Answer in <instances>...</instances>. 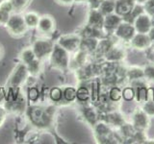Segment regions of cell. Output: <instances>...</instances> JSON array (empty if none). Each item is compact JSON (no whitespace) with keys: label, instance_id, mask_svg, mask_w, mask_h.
I'll return each instance as SVG.
<instances>
[{"label":"cell","instance_id":"cell-1","mask_svg":"<svg viewBox=\"0 0 154 144\" xmlns=\"http://www.w3.org/2000/svg\"><path fill=\"white\" fill-rule=\"evenodd\" d=\"M54 106L31 105L25 110L28 123L38 130H46L52 126L54 119Z\"/></svg>","mask_w":154,"mask_h":144},{"label":"cell","instance_id":"cell-2","mask_svg":"<svg viewBox=\"0 0 154 144\" xmlns=\"http://www.w3.org/2000/svg\"><path fill=\"white\" fill-rule=\"evenodd\" d=\"M49 62L53 68L58 70H65L69 67L70 58L69 52H67L58 43H55L53 50L49 56Z\"/></svg>","mask_w":154,"mask_h":144},{"label":"cell","instance_id":"cell-3","mask_svg":"<svg viewBox=\"0 0 154 144\" xmlns=\"http://www.w3.org/2000/svg\"><path fill=\"white\" fill-rule=\"evenodd\" d=\"M5 27L10 35L14 38H20L24 36L29 30L23 19L22 14L19 13H13Z\"/></svg>","mask_w":154,"mask_h":144},{"label":"cell","instance_id":"cell-4","mask_svg":"<svg viewBox=\"0 0 154 144\" xmlns=\"http://www.w3.org/2000/svg\"><path fill=\"white\" fill-rule=\"evenodd\" d=\"M54 44L55 43L50 40L49 37L42 36L41 38H38L34 40L31 47L34 53H35L37 59L43 62L49 58Z\"/></svg>","mask_w":154,"mask_h":144},{"label":"cell","instance_id":"cell-5","mask_svg":"<svg viewBox=\"0 0 154 144\" xmlns=\"http://www.w3.org/2000/svg\"><path fill=\"white\" fill-rule=\"evenodd\" d=\"M28 75L29 73L27 66L19 62L14 66L12 73L9 76L7 81V86L8 88H21L22 86H24V83H25Z\"/></svg>","mask_w":154,"mask_h":144},{"label":"cell","instance_id":"cell-6","mask_svg":"<svg viewBox=\"0 0 154 144\" xmlns=\"http://www.w3.org/2000/svg\"><path fill=\"white\" fill-rule=\"evenodd\" d=\"M4 107L7 110L8 112H14L17 114L25 113V110L27 109V99L22 94V92H20V94L17 98L6 101Z\"/></svg>","mask_w":154,"mask_h":144},{"label":"cell","instance_id":"cell-7","mask_svg":"<svg viewBox=\"0 0 154 144\" xmlns=\"http://www.w3.org/2000/svg\"><path fill=\"white\" fill-rule=\"evenodd\" d=\"M55 27H56V23L54 18L51 16H49V14H43V16H41L40 17L37 30L42 36L49 37L54 33Z\"/></svg>","mask_w":154,"mask_h":144},{"label":"cell","instance_id":"cell-8","mask_svg":"<svg viewBox=\"0 0 154 144\" xmlns=\"http://www.w3.org/2000/svg\"><path fill=\"white\" fill-rule=\"evenodd\" d=\"M81 40L76 35H64L58 38L57 43L67 52H74L80 47Z\"/></svg>","mask_w":154,"mask_h":144},{"label":"cell","instance_id":"cell-9","mask_svg":"<svg viewBox=\"0 0 154 144\" xmlns=\"http://www.w3.org/2000/svg\"><path fill=\"white\" fill-rule=\"evenodd\" d=\"M22 16L28 29H37L38 20H40L41 17L40 14L34 11H28V12H24Z\"/></svg>","mask_w":154,"mask_h":144},{"label":"cell","instance_id":"cell-10","mask_svg":"<svg viewBox=\"0 0 154 144\" xmlns=\"http://www.w3.org/2000/svg\"><path fill=\"white\" fill-rule=\"evenodd\" d=\"M18 59L19 62H22L25 65L29 64L30 62H32L33 61H35L37 59V57L34 53L32 47H26L24 49L21 50V52L19 53V56H18Z\"/></svg>","mask_w":154,"mask_h":144},{"label":"cell","instance_id":"cell-11","mask_svg":"<svg viewBox=\"0 0 154 144\" xmlns=\"http://www.w3.org/2000/svg\"><path fill=\"white\" fill-rule=\"evenodd\" d=\"M26 66H27L29 75L38 77V75L41 74L42 69V61L36 59L35 61H33Z\"/></svg>","mask_w":154,"mask_h":144},{"label":"cell","instance_id":"cell-12","mask_svg":"<svg viewBox=\"0 0 154 144\" xmlns=\"http://www.w3.org/2000/svg\"><path fill=\"white\" fill-rule=\"evenodd\" d=\"M13 4L14 13L22 14L30 5L32 0H10Z\"/></svg>","mask_w":154,"mask_h":144},{"label":"cell","instance_id":"cell-13","mask_svg":"<svg viewBox=\"0 0 154 144\" xmlns=\"http://www.w3.org/2000/svg\"><path fill=\"white\" fill-rule=\"evenodd\" d=\"M40 90L37 88L36 86H29L27 88V92H26V98L28 101H30L31 103L33 104H36L38 99H40Z\"/></svg>","mask_w":154,"mask_h":144},{"label":"cell","instance_id":"cell-14","mask_svg":"<svg viewBox=\"0 0 154 144\" xmlns=\"http://www.w3.org/2000/svg\"><path fill=\"white\" fill-rule=\"evenodd\" d=\"M49 99L53 103H59L64 98V94H63V89L60 88L59 86H54L49 90Z\"/></svg>","mask_w":154,"mask_h":144},{"label":"cell","instance_id":"cell-15","mask_svg":"<svg viewBox=\"0 0 154 144\" xmlns=\"http://www.w3.org/2000/svg\"><path fill=\"white\" fill-rule=\"evenodd\" d=\"M76 92L77 90L72 88V86H67L64 90H63V94H64V98L67 102H72L76 99Z\"/></svg>","mask_w":154,"mask_h":144},{"label":"cell","instance_id":"cell-16","mask_svg":"<svg viewBox=\"0 0 154 144\" xmlns=\"http://www.w3.org/2000/svg\"><path fill=\"white\" fill-rule=\"evenodd\" d=\"M90 97V92L87 88L85 86H80V88L77 89L76 92V98L80 100V101H87Z\"/></svg>","mask_w":154,"mask_h":144},{"label":"cell","instance_id":"cell-17","mask_svg":"<svg viewBox=\"0 0 154 144\" xmlns=\"http://www.w3.org/2000/svg\"><path fill=\"white\" fill-rule=\"evenodd\" d=\"M101 21V16L97 13L94 11L93 13L91 14V16L89 17V23H90V26L91 27H94V26H98V24Z\"/></svg>","mask_w":154,"mask_h":144},{"label":"cell","instance_id":"cell-18","mask_svg":"<svg viewBox=\"0 0 154 144\" xmlns=\"http://www.w3.org/2000/svg\"><path fill=\"white\" fill-rule=\"evenodd\" d=\"M0 9H2V10H4V11H6L10 14L14 13L13 4L10 0H3V1L0 2Z\"/></svg>","mask_w":154,"mask_h":144},{"label":"cell","instance_id":"cell-19","mask_svg":"<svg viewBox=\"0 0 154 144\" xmlns=\"http://www.w3.org/2000/svg\"><path fill=\"white\" fill-rule=\"evenodd\" d=\"M12 14H10L4 10L0 9V26H6V24L9 20Z\"/></svg>","mask_w":154,"mask_h":144},{"label":"cell","instance_id":"cell-20","mask_svg":"<svg viewBox=\"0 0 154 144\" xmlns=\"http://www.w3.org/2000/svg\"><path fill=\"white\" fill-rule=\"evenodd\" d=\"M7 114H8V112L7 110L5 109V107L3 106H0V128L3 126V124L6 121V118H7Z\"/></svg>","mask_w":154,"mask_h":144},{"label":"cell","instance_id":"cell-21","mask_svg":"<svg viewBox=\"0 0 154 144\" xmlns=\"http://www.w3.org/2000/svg\"><path fill=\"white\" fill-rule=\"evenodd\" d=\"M111 98H112L113 100H119V97H120V91L119 88H113L112 90H111Z\"/></svg>","mask_w":154,"mask_h":144},{"label":"cell","instance_id":"cell-22","mask_svg":"<svg viewBox=\"0 0 154 144\" xmlns=\"http://www.w3.org/2000/svg\"><path fill=\"white\" fill-rule=\"evenodd\" d=\"M123 96H124V98L126 100H131L133 98V96H134L133 90L131 88H126L123 91Z\"/></svg>","mask_w":154,"mask_h":144},{"label":"cell","instance_id":"cell-23","mask_svg":"<svg viewBox=\"0 0 154 144\" xmlns=\"http://www.w3.org/2000/svg\"><path fill=\"white\" fill-rule=\"evenodd\" d=\"M56 1L60 4H63V5H69V4H71L72 2H73L72 0H56Z\"/></svg>","mask_w":154,"mask_h":144},{"label":"cell","instance_id":"cell-24","mask_svg":"<svg viewBox=\"0 0 154 144\" xmlns=\"http://www.w3.org/2000/svg\"><path fill=\"white\" fill-rule=\"evenodd\" d=\"M3 57H4V47L1 43H0V61L3 59Z\"/></svg>","mask_w":154,"mask_h":144},{"label":"cell","instance_id":"cell-25","mask_svg":"<svg viewBox=\"0 0 154 144\" xmlns=\"http://www.w3.org/2000/svg\"><path fill=\"white\" fill-rule=\"evenodd\" d=\"M73 2H78V3H80V2H83V1H85V0H72Z\"/></svg>","mask_w":154,"mask_h":144}]
</instances>
